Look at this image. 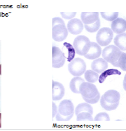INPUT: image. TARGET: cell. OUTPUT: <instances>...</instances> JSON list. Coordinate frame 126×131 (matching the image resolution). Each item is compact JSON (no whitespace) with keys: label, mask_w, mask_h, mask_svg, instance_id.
Returning a JSON list of instances; mask_svg holds the SVG:
<instances>
[{"label":"cell","mask_w":126,"mask_h":131,"mask_svg":"<svg viewBox=\"0 0 126 131\" xmlns=\"http://www.w3.org/2000/svg\"><path fill=\"white\" fill-rule=\"evenodd\" d=\"M80 94L86 103L94 104L100 100V93L95 85L88 82H84L79 88Z\"/></svg>","instance_id":"cell-1"},{"label":"cell","mask_w":126,"mask_h":131,"mask_svg":"<svg viewBox=\"0 0 126 131\" xmlns=\"http://www.w3.org/2000/svg\"><path fill=\"white\" fill-rule=\"evenodd\" d=\"M121 95L119 92L115 90H109L105 92L100 98V105L103 109L108 111L117 109L119 105Z\"/></svg>","instance_id":"cell-2"},{"label":"cell","mask_w":126,"mask_h":131,"mask_svg":"<svg viewBox=\"0 0 126 131\" xmlns=\"http://www.w3.org/2000/svg\"><path fill=\"white\" fill-rule=\"evenodd\" d=\"M69 34L64 20L60 17L52 19V38L56 42H62L67 38Z\"/></svg>","instance_id":"cell-3"},{"label":"cell","mask_w":126,"mask_h":131,"mask_svg":"<svg viewBox=\"0 0 126 131\" xmlns=\"http://www.w3.org/2000/svg\"><path fill=\"white\" fill-rule=\"evenodd\" d=\"M74 114V106L71 100L64 99L60 103L55 115L56 120L60 122H67L72 119Z\"/></svg>","instance_id":"cell-4"},{"label":"cell","mask_w":126,"mask_h":131,"mask_svg":"<svg viewBox=\"0 0 126 131\" xmlns=\"http://www.w3.org/2000/svg\"><path fill=\"white\" fill-rule=\"evenodd\" d=\"M76 115V119L78 122L82 121H93V107L88 103H82L77 105L74 110Z\"/></svg>","instance_id":"cell-5"},{"label":"cell","mask_w":126,"mask_h":131,"mask_svg":"<svg viewBox=\"0 0 126 131\" xmlns=\"http://www.w3.org/2000/svg\"><path fill=\"white\" fill-rule=\"evenodd\" d=\"M72 46L78 55L85 56L90 49L91 41L87 36H78L75 38Z\"/></svg>","instance_id":"cell-6"},{"label":"cell","mask_w":126,"mask_h":131,"mask_svg":"<svg viewBox=\"0 0 126 131\" xmlns=\"http://www.w3.org/2000/svg\"><path fill=\"white\" fill-rule=\"evenodd\" d=\"M121 53V51L115 45H108L105 47L101 53L102 58L106 62H109L112 64H114L117 62Z\"/></svg>","instance_id":"cell-7"},{"label":"cell","mask_w":126,"mask_h":131,"mask_svg":"<svg viewBox=\"0 0 126 131\" xmlns=\"http://www.w3.org/2000/svg\"><path fill=\"white\" fill-rule=\"evenodd\" d=\"M70 74L75 77H80L85 72L86 63L81 58H74L68 65Z\"/></svg>","instance_id":"cell-8"},{"label":"cell","mask_w":126,"mask_h":131,"mask_svg":"<svg viewBox=\"0 0 126 131\" xmlns=\"http://www.w3.org/2000/svg\"><path fill=\"white\" fill-rule=\"evenodd\" d=\"M114 38V33L110 28L103 27L98 30L96 34V41L98 45L107 47Z\"/></svg>","instance_id":"cell-9"},{"label":"cell","mask_w":126,"mask_h":131,"mask_svg":"<svg viewBox=\"0 0 126 131\" xmlns=\"http://www.w3.org/2000/svg\"><path fill=\"white\" fill-rule=\"evenodd\" d=\"M66 57L64 53L58 47H52V66L53 68H60L65 63Z\"/></svg>","instance_id":"cell-10"},{"label":"cell","mask_w":126,"mask_h":131,"mask_svg":"<svg viewBox=\"0 0 126 131\" xmlns=\"http://www.w3.org/2000/svg\"><path fill=\"white\" fill-rule=\"evenodd\" d=\"M67 29L68 32L70 34L73 35H78L83 31L84 25L81 19L74 18L69 20L67 24Z\"/></svg>","instance_id":"cell-11"},{"label":"cell","mask_w":126,"mask_h":131,"mask_svg":"<svg viewBox=\"0 0 126 131\" xmlns=\"http://www.w3.org/2000/svg\"><path fill=\"white\" fill-rule=\"evenodd\" d=\"M65 94V90L63 85L57 81H52V99L59 101L63 98Z\"/></svg>","instance_id":"cell-12"},{"label":"cell","mask_w":126,"mask_h":131,"mask_svg":"<svg viewBox=\"0 0 126 131\" xmlns=\"http://www.w3.org/2000/svg\"><path fill=\"white\" fill-rule=\"evenodd\" d=\"M102 53V49L100 45H98L97 43L91 42V47L88 53L84 56L86 58L89 60H95L100 57Z\"/></svg>","instance_id":"cell-13"},{"label":"cell","mask_w":126,"mask_h":131,"mask_svg":"<svg viewBox=\"0 0 126 131\" xmlns=\"http://www.w3.org/2000/svg\"><path fill=\"white\" fill-rule=\"evenodd\" d=\"M108 67V62H106L102 58L95 59L91 63V70L97 74H101Z\"/></svg>","instance_id":"cell-14"},{"label":"cell","mask_w":126,"mask_h":131,"mask_svg":"<svg viewBox=\"0 0 126 131\" xmlns=\"http://www.w3.org/2000/svg\"><path fill=\"white\" fill-rule=\"evenodd\" d=\"M111 29L113 33L121 34L125 33L126 30L125 19L123 18H117L112 22Z\"/></svg>","instance_id":"cell-15"},{"label":"cell","mask_w":126,"mask_h":131,"mask_svg":"<svg viewBox=\"0 0 126 131\" xmlns=\"http://www.w3.org/2000/svg\"><path fill=\"white\" fill-rule=\"evenodd\" d=\"M81 21L84 24H91L99 19V13L83 12L81 15Z\"/></svg>","instance_id":"cell-16"},{"label":"cell","mask_w":126,"mask_h":131,"mask_svg":"<svg viewBox=\"0 0 126 131\" xmlns=\"http://www.w3.org/2000/svg\"><path fill=\"white\" fill-rule=\"evenodd\" d=\"M85 82V80L82 79L81 77H74L70 81L69 83V88L70 90H72V92L75 94H80L79 92V88L80 86L83 83Z\"/></svg>","instance_id":"cell-17"},{"label":"cell","mask_w":126,"mask_h":131,"mask_svg":"<svg viewBox=\"0 0 126 131\" xmlns=\"http://www.w3.org/2000/svg\"><path fill=\"white\" fill-rule=\"evenodd\" d=\"M125 40H126V34L125 33L123 34H118L114 38V45L119 48L120 50L125 51L126 50L125 47Z\"/></svg>","instance_id":"cell-18"},{"label":"cell","mask_w":126,"mask_h":131,"mask_svg":"<svg viewBox=\"0 0 126 131\" xmlns=\"http://www.w3.org/2000/svg\"><path fill=\"white\" fill-rule=\"evenodd\" d=\"M121 72H119V70L116 69H106L100 74V76L98 77V81H99L100 83H104L106 78L108 76H112V75H121Z\"/></svg>","instance_id":"cell-19"},{"label":"cell","mask_w":126,"mask_h":131,"mask_svg":"<svg viewBox=\"0 0 126 131\" xmlns=\"http://www.w3.org/2000/svg\"><path fill=\"white\" fill-rule=\"evenodd\" d=\"M99 75L93 70H87L85 72V78L88 83H94L98 80Z\"/></svg>","instance_id":"cell-20"},{"label":"cell","mask_w":126,"mask_h":131,"mask_svg":"<svg viewBox=\"0 0 126 131\" xmlns=\"http://www.w3.org/2000/svg\"><path fill=\"white\" fill-rule=\"evenodd\" d=\"M100 19L91 24H84V28L89 33H95L100 29Z\"/></svg>","instance_id":"cell-21"},{"label":"cell","mask_w":126,"mask_h":131,"mask_svg":"<svg viewBox=\"0 0 126 131\" xmlns=\"http://www.w3.org/2000/svg\"><path fill=\"white\" fill-rule=\"evenodd\" d=\"M101 16L103 19L108 21H113L118 18L119 13L118 12H101Z\"/></svg>","instance_id":"cell-22"},{"label":"cell","mask_w":126,"mask_h":131,"mask_svg":"<svg viewBox=\"0 0 126 131\" xmlns=\"http://www.w3.org/2000/svg\"><path fill=\"white\" fill-rule=\"evenodd\" d=\"M64 46L67 48V51H68V56H67V61L71 62L72 60L75 58V55H76L75 49H74V47H73L71 44H69V43L64 42Z\"/></svg>","instance_id":"cell-23"},{"label":"cell","mask_w":126,"mask_h":131,"mask_svg":"<svg viewBox=\"0 0 126 131\" xmlns=\"http://www.w3.org/2000/svg\"><path fill=\"white\" fill-rule=\"evenodd\" d=\"M125 59H126V54L125 53H122L121 55L119 58V60H117V62L116 63H114L113 65L115 67H120L123 71H125Z\"/></svg>","instance_id":"cell-24"},{"label":"cell","mask_w":126,"mask_h":131,"mask_svg":"<svg viewBox=\"0 0 126 131\" xmlns=\"http://www.w3.org/2000/svg\"><path fill=\"white\" fill-rule=\"evenodd\" d=\"M110 120L109 114L106 112H100L96 114V116L94 118V121H108Z\"/></svg>","instance_id":"cell-25"},{"label":"cell","mask_w":126,"mask_h":131,"mask_svg":"<svg viewBox=\"0 0 126 131\" xmlns=\"http://www.w3.org/2000/svg\"><path fill=\"white\" fill-rule=\"evenodd\" d=\"M60 14L64 19H72L76 16V12H61Z\"/></svg>","instance_id":"cell-26"},{"label":"cell","mask_w":126,"mask_h":131,"mask_svg":"<svg viewBox=\"0 0 126 131\" xmlns=\"http://www.w3.org/2000/svg\"><path fill=\"white\" fill-rule=\"evenodd\" d=\"M52 107H53V114H52V118L53 119L55 117V115L57 114L58 112V107L56 106V105L55 104L54 102L52 103Z\"/></svg>","instance_id":"cell-27"},{"label":"cell","mask_w":126,"mask_h":131,"mask_svg":"<svg viewBox=\"0 0 126 131\" xmlns=\"http://www.w3.org/2000/svg\"><path fill=\"white\" fill-rule=\"evenodd\" d=\"M1 118H2V114L0 113V128L2 127V124H1Z\"/></svg>","instance_id":"cell-28"}]
</instances>
